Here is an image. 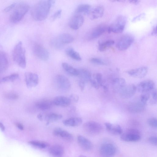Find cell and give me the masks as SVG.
Listing matches in <instances>:
<instances>
[{"label":"cell","instance_id":"c3c4849f","mask_svg":"<svg viewBox=\"0 0 157 157\" xmlns=\"http://www.w3.org/2000/svg\"><path fill=\"white\" fill-rule=\"evenodd\" d=\"M145 15V14L144 13H143L139 14L138 16H136L132 20V21L135 22L139 20H140Z\"/></svg>","mask_w":157,"mask_h":157},{"label":"cell","instance_id":"6da1fadb","mask_svg":"<svg viewBox=\"0 0 157 157\" xmlns=\"http://www.w3.org/2000/svg\"><path fill=\"white\" fill-rule=\"evenodd\" d=\"M55 2L54 0H41L36 3L31 10V15L33 18L37 21L45 19Z\"/></svg>","mask_w":157,"mask_h":157},{"label":"cell","instance_id":"52a82bcc","mask_svg":"<svg viewBox=\"0 0 157 157\" xmlns=\"http://www.w3.org/2000/svg\"><path fill=\"white\" fill-rule=\"evenodd\" d=\"M117 149L113 144L106 143L102 144L99 149L100 154L102 157H113L116 154Z\"/></svg>","mask_w":157,"mask_h":157},{"label":"cell","instance_id":"db71d44e","mask_svg":"<svg viewBox=\"0 0 157 157\" xmlns=\"http://www.w3.org/2000/svg\"><path fill=\"white\" fill-rule=\"evenodd\" d=\"M0 128L2 131H4L5 129V126L1 122H0Z\"/></svg>","mask_w":157,"mask_h":157},{"label":"cell","instance_id":"5b68a950","mask_svg":"<svg viewBox=\"0 0 157 157\" xmlns=\"http://www.w3.org/2000/svg\"><path fill=\"white\" fill-rule=\"evenodd\" d=\"M141 134L138 129L134 128L128 129L123 133L120 137L121 139L124 141L127 142H136L141 139Z\"/></svg>","mask_w":157,"mask_h":157},{"label":"cell","instance_id":"83f0119b","mask_svg":"<svg viewBox=\"0 0 157 157\" xmlns=\"http://www.w3.org/2000/svg\"><path fill=\"white\" fill-rule=\"evenodd\" d=\"M57 38L60 44L63 45L64 44L71 43L74 40L73 36L67 33H63Z\"/></svg>","mask_w":157,"mask_h":157},{"label":"cell","instance_id":"8fae6325","mask_svg":"<svg viewBox=\"0 0 157 157\" xmlns=\"http://www.w3.org/2000/svg\"><path fill=\"white\" fill-rule=\"evenodd\" d=\"M56 80L57 86L61 90L66 91L70 89L71 85L70 82L65 76L62 75H57L56 77Z\"/></svg>","mask_w":157,"mask_h":157},{"label":"cell","instance_id":"cb8c5ba5","mask_svg":"<svg viewBox=\"0 0 157 157\" xmlns=\"http://www.w3.org/2000/svg\"><path fill=\"white\" fill-rule=\"evenodd\" d=\"M125 85V80L121 78H115L112 82L113 89L116 92H119Z\"/></svg>","mask_w":157,"mask_h":157},{"label":"cell","instance_id":"8992f818","mask_svg":"<svg viewBox=\"0 0 157 157\" xmlns=\"http://www.w3.org/2000/svg\"><path fill=\"white\" fill-rule=\"evenodd\" d=\"M83 128L85 131L88 134L93 135H98L103 131V128L101 124L94 121H89L84 123Z\"/></svg>","mask_w":157,"mask_h":157},{"label":"cell","instance_id":"5bb4252c","mask_svg":"<svg viewBox=\"0 0 157 157\" xmlns=\"http://www.w3.org/2000/svg\"><path fill=\"white\" fill-rule=\"evenodd\" d=\"M53 133L55 136L67 141L71 142L73 139V136L71 133L60 128H55L53 130Z\"/></svg>","mask_w":157,"mask_h":157},{"label":"cell","instance_id":"f6af8a7d","mask_svg":"<svg viewBox=\"0 0 157 157\" xmlns=\"http://www.w3.org/2000/svg\"><path fill=\"white\" fill-rule=\"evenodd\" d=\"M148 140L152 144L154 145H157V138L156 136H151L149 138Z\"/></svg>","mask_w":157,"mask_h":157},{"label":"cell","instance_id":"f907efd6","mask_svg":"<svg viewBox=\"0 0 157 157\" xmlns=\"http://www.w3.org/2000/svg\"><path fill=\"white\" fill-rule=\"evenodd\" d=\"M16 126L20 130H22L24 129V127L23 125L19 123H17L16 124Z\"/></svg>","mask_w":157,"mask_h":157},{"label":"cell","instance_id":"680465c9","mask_svg":"<svg viewBox=\"0 0 157 157\" xmlns=\"http://www.w3.org/2000/svg\"><path fill=\"white\" fill-rule=\"evenodd\" d=\"M78 157H86V156H85V155H79Z\"/></svg>","mask_w":157,"mask_h":157},{"label":"cell","instance_id":"4fadbf2b","mask_svg":"<svg viewBox=\"0 0 157 157\" xmlns=\"http://www.w3.org/2000/svg\"><path fill=\"white\" fill-rule=\"evenodd\" d=\"M25 80L27 86L29 88L36 86L39 82L37 75L31 72H26L25 74Z\"/></svg>","mask_w":157,"mask_h":157},{"label":"cell","instance_id":"bcb514c9","mask_svg":"<svg viewBox=\"0 0 157 157\" xmlns=\"http://www.w3.org/2000/svg\"><path fill=\"white\" fill-rule=\"evenodd\" d=\"M90 82L93 87L97 89H99L100 86L95 79L92 78Z\"/></svg>","mask_w":157,"mask_h":157},{"label":"cell","instance_id":"e0dca14e","mask_svg":"<svg viewBox=\"0 0 157 157\" xmlns=\"http://www.w3.org/2000/svg\"><path fill=\"white\" fill-rule=\"evenodd\" d=\"M77 141L80 147L85 151L90 150L93 147V145L91 141L82 135H79L78 136Z\"/></svg>","mask_w":157,"mask_h":157},{"label":"cell","instance_id":"11a10c76","mask_svg":"<svg viewBox=\"0 0 157 157\" xmlns=\"http://www.w3.org/2000/svg\"><path fill=\"white\" fill-rule=\"evenodd\" d=\"M140 1L139 0H129V2L132 3L136 4L139 2Z\"/></svg>","mask_w":157,"mask_h":157},{"label":"cell","instance_id":"603a6c76","mask_svg":"<svg viewBox=\"0 0 157 157\" xmlns=\"http://www.w3.org/2000/svg\"><path fill=\"white\" fill-rule=\"evenodd\" d=\"M82 122V119L79 117H72L63 120V124L65 126L70 127L78 126Z\"/></svg>","mask_w":157,"mask_h":157},{"label":"cell","instance_id":"f546056e","mask_svg":"<svg viewBox=\"0 0 157 157\" xmlns=\"http://www.w3.org/2000/svg\"><path fill=\"white\" fill-rule=\"evenodd\" d=\"M65 52L68 56L74 60L79 61L82 59L79 54L71 47L67 48Z\"/></svg>","mask_w":157,"mask_h":157},{"label":"cell","instance_id":"f35d334b","mask_svg":"<svg viewBox=\"0 0 157 157\" xmlns=\"http://www.w3.org/2000/svg\"><path fill=\"white\" fill-rule=\"evenodd\" d=\"M147 123L149 125L154 128L157 127V120L155 117H152L149 119L147 120Z\"/></svg>","mask_w":157,"mask_h":157},{"label":"cell","instance_id":"3957f363","mask_svg":"<svg viewBox=\"0 0 157 157\" xmlns=\"http://www.w3.org/2000/svg\"><path fill=\"white\" fill-rule=\"evenodd\" d=\"M29 5L25 3L18 4L10 16V21L14 23L18 22L21 21L29 10Z\"/></svg>","mask_w":157,"mask_h":157},{"label":"cell","instance_id":"9a60e30c","mask_svg":"<svg viewBox=\"0 0 157 157\" xmlns=\"http://www.w3.org/2000/svg\"><path fill=\"white\" fill-rule=\"evenodd\" d=\"M84 21V19L82 16L80 14L76 15L71 18L68 25L71 29L77 30L82 25Z\"/></svg>","mask_w":157,"mask_h":157},{"label":"cell","instance_id":"d4e9b609","mask_svg":"<svg viewBox=\"0 0 157 157\" xmlns=\"http://www.w3.org/2000/svg\"><path fill=\"white\" fill-rule=\"evenodd\" d=\"M8 65L9 62L6 54L3 52H0V73L5 71Z\"/></svg>","mask_w":157,"mask_h":157},{"label":"cell","instance_id":"b9f144b4","mask_svg":"<svg viewBox=\"0 0 157 157\" xmlns=\"http://www.w3.org/2000/svg\"><path fill=\"white\" fill-rule=\"evenodd\" d=\"M5 97L11 100H16L17 99L18 96L17 94L13 92H9L5 94Z\"/></svg>","mask_w":157,"mask_h":157},{"label":"cell","instance_id":"ab89813d","mask_svg":"<svg viewBox=\"0 0 157 157\" xmlns=\"http://www.w3.org/2000/svg\"><path fill=\"white\" fill-rule=\"evenodd\" d=\"M151 96L152 98V99H151L150 102L152 104H155L157 102V91L155 88L151 91Z\"/></svg>","mask_w":157,"mask_h":157},{"label":"cell","instance_id":"8d00e7d4","mask_svg":"<svg viewBox=\"0 0 157 157\" xmlns=\"http://www.w3.org/2000/svg\"><path fill=\"white\" fill-rule=\"evenodd\" d=\"M150 94L148 92L143 93L140 96V101L145 105L147 102L150 98Z\"/></svg>","mask_w":157,"mask_h":157},{"label":"cell","instance_id":"ac0fdd59","mask_svg":"<svg viewBox=\"0 0 157 157\" xmlns=\"http://www.w3.org/2000/svg\"><path fill=\"white\" fill-rule=\"evenodd\" d=\"M104 11L103 7L101 5H99L95 7L92 10L90 9L88 14L90 19H96L102 17Z\"/></svg>","mask_w":157,"mask_h":157},{"label":"cell","instance_id":"836d02e7","mask_svg":"<svg viewBox=\"0 0 157 157\" xmlns=\"http://www.w3.org/2000/svg\"><path fill=\"white\" fill-rule=\"evenodd\" d=\"M62 117L61 115L52 113L48 115L46 117L45 119L47 121V124H48L50 122L58 121L61 119Z\"/></svg>","mask_w":157,"mask_h":157},{"label":"cell","instance_id":"9c48e42d","mask_svg":"<svg viewBox=\"0 0 157 157\" xmlns=\"http://www.w3.org/2000/svg\"><path fill=\"white\" fill-rule=\"evenodd\" d=\"M134 40V38L131 35H124L118 40L116 44L117 47L120 51L125 50L130 46Z\"/></svg>","mask_w":157,"mask_h":157},{"label":"cell","instance_id":"30bf717a","mask_svg":"<svg viewBox=\"0 0 157 157\" xmlns=\"http://www.w3.org/2000/svg\"><path fill=\"white\" fill-rule=\"evenodd\" d=\"M136 90V86L133 84H131L125 85L119 92L121 98L128 99L133 96Z\"/></svg>","mask_w":157,"mask_h":157},{"label":"cell","instance_id":"2e32d148","mask_svg":"<svg viewBox=\"0 0 157 157\" xmlns=\"http://www.w3.org/2000/svg\"><path fill=\"white\" fill-rule=\"evenodd\" d=\"M147 71L148 68L147 67H142L127 71L126 73L132 77L141 78L145 76Z\"/></svg>","mask_w":157,"mask_h":157},{"label":"cell","instance_id":"681fc988","mask_svg":"<svg viewBox=\"0 0 157 157\" xmlns=\"http://www.w3.org/2000/svg\"><path fill=\"white\" fill-rule=\"evenodd\" d=\"M85 83L82 80H79V85L80 88L82 90H84Z\"/></svg>","mask_w":157,"mask_h":157},{"label":"cell","instance_id":"ee69618b","mask_svg":"<svg viewBox=\"0 0 157 157\" xmlns=\"http://www.w3.org/2000/svg\"><path fill=\"white\" fill-rule=\"evenodd\" d=\"M62 12L61 10H59L56 12L51 17L52 20L53 21L59 17L61 15Z\"/></svg>","mask_w":157,"mask_h":157},{"label":"cell","instance_id":"7a4b0ae2","mask_svg":"<svg viewBox=\"0 0 157 157\" xmlns=\"http://www.w3.org/2000/svg\"><path fill=\"white\" fill-rule=\"evenodd\" d=\"M13 60L21 68H25L26 65L25 50L21 41H19L14 46L12 52Z\"/></svg>","mask_w":157,"mask_h":157},{"label":"cell","instance_id":"484cf974","mask_svg":"<svg viewBox=\"0 0 157 157\" xmlns=\"http://www.w3.org/2000/svg\"><path fill=\"white\" fill-rule=\"evenodd\" d=\"M78 75L80 77V80L82 81L85 83L90 82L91 79L92 75L90 71L85 69H78Z\"/></svg>","mask_w":157,"mask_h":157},{"label":"cell","instance_id":"816d5d0a","mask_svg":"<svg viewBox=\"0 0 157 157\" xmlns=\"http://www.w3.org/2000/svg\"><path fill=\"white\" fill-rule=\"evenodd\" d=\"M71 98L76 101H77L78 99V97L76 95H72Z\"/></svg>","mask_w":157,"mask_h":157},{"label":"cell","instance_id":"6f0895ef","mask_svg":"<svg viewBox=\"0 0 157 157\" xmlns=\"http://www.w3.org/2000/svg\"><path fill=\"white\" fill-rule=\"evenodd\" d=\"M102 86L103 87L104 91L105 92H106L108 91V88L105 85H102Z\"/></svg>","mask_w":157,"mask_h":157},{"label":"cell","instance_id":"4dcf8cb0","mask_svg":"<svg viewBox=\"0 0 157 157\" xmlns=\"http://www.w3.org/2000/svg\"><path fill=\"white\" fill-rule=\"evenodd\" d=\"M29 143L33 146L39 149H45L49 146V144L48 142L41 140H31L29 141Z\"/></svg>","mask_w":157,"mask_h":157},{"label":"cell","instance_id":"9f6ffc18","mask_svg":"<svg viewBox=\"0 0 157 157\" xmlns=\"http://www.w3.org/2000/svg\"><path fill=\"white\" fill-rule=\"evenodd\" d=\"M37 118H38L41 121H42L43 118H42V115L41 114H39L37 115Z\"/></svg>","mask_w":157,"mask_h":157},{"label":"cell","instance_id":"d590c367","mask_svg":"<svg viewBox=\"0 0 157 157\" xmlns=\"http://www.w3.org/2000/svg\"><path fill=\"white\" fill-rule=\"evenodd\" d=\"M18 77V74L14 73L4 77L2 79V81L3 82H13L17 79Z\"/></svg>","mask_w":157,"mask_h":157},{"label":"cell","instance_id":"d6986e66","mask_svg":"<svg viewBox=\"0 0 157 157\" xmlns=\"http://www.w3.org/2000/svg\"><path fill=\"white\" fill-rule=\"evenodd\" d=\"M48 151L53 157H62L64 154V149L62 146L56 144L50 147Z\"/></svg>","mask_w":157,"mask_h":157},{"label":"cell","instance_id":"7c38bea8","mask_svg":"<svg viewBox=\"0 0 157 157\" xmlns=\"http://www.w3.org/2000/svg\"><path fill=\"white\" fill-rule=\"evenodd\" d=\"M155 83L151 80L143 81L139 83L136 86V90L142 93L148 92L155 89Z\"/></svg>","mask_w":157,"mask_h":157},{"label":"cell","instance_id":"ba28073f","mask_svg":"<svg viewBox=\"0 0 157 157\" xmlns=\"http://www.w3.org/2000/svg\"><path fill=\"white\" fill-rule=\"evenodd\" d=\"M33 50L34 54L40 59L46 61L49 58V52L45 47L40 44H34Z\"/></svg>","mask_w":157,"mask_h":157},{"label":"cell","instance_id":"f5cc1de1","mask_svg":"<svg viewBox=\"0 0 157 157\" xmlns=\"http://www.w3.org/2000/svg\"><path fill=\"white\" fill-rule=\"evenodd\" d=\"M156 26H155L153 29L152 31V34L154 35H156L157 30H156Z\"/></svg>","mask_w":157,"mask_h":157},{"label":"cell","instance_id":"277c9868","mask_svg":"<svg viewBox=\"0 0 157 157\" xmlns=\"http://www.w3.org/2000/svg\"><path fill=\"white\" fill-rule=\"evenodd\" d=\"M127 19L124 16H118L113 23L108 26V32L118 33L124 30L126 23Z\"/></svg>","mask_w":157,"mask_h":157},{"label":"cell","instance_id":"1f68e13d","mask_svg":"<svg viewBox=\"0 0 157 157\" xmlns=\"http://www.w3.org/2000/svg\"><path fill=\"white\" fill-rule=\"evenodd\" d=\"M91 9V6L88 4H83L79 5L76 8L75 12L77 13L88 14Z\"/></svg>","mask_w":157,"mask_h":157},{"label":"cell","instance_id":"44dd1931","mask_svg":"<svg viewBox=\"0 0 157 157\" xmlns=\"http://www.w3.org/2000/svg\"><path fill=\"white\" fill-rule=\"evenodd\" d=\"M53 102L54 104L57 106L66 107L70 104L71 99L66 97L58 96L54 98Z\"/></svg>","mask_w":157,"mask_h":157},{"label":"cell","instance_id":"f1b7e54d","mask_svg":"<svg viewBox=\"0 0 157 157\" xmlns=\"http://www.w3.org/2000/svg\"><path fill=\"white\" fill-rule=\"evenodd\" d=\"M62 66L63 69L70 75L75 76L78 75V69L74 68L69 64L63 62L62 63Z\"/></svg>","mask_w":157,"mask_h":157},{"label":"cell","instance_id":"60d3db41","mask_svg":"<svg viewBox=\"0 0 157 157\" xmlns=\"http://www.w3.org/2000/svg\"><path fill=\"white\" fill-rule=\"evenodd\" d=\"M51 44L54 47L57 49H60L63 46L59 42L57 38L53 39L51 41Z\"/></svg>","mask_w":157,"mask_h":157},{"label":"cell","instance_id":"74e56055","mask_svg":"<svg viewBox=\"0 0 157 157\" xmlns=\"http://www.w3.org/2000/svg\"><path fill=\"white\" fill-rule=\"evenodd\" d=\"M90 62L94 64L99 65H105L106 63L101 59L96 57L92 58L90 59Z\"/></svg>","mask_w":157,"mask_h":157},{"label":"cell","instance_id":"7bdbcfd3","mask_svg":"<svg viewBox=\"0 0 157 157\" xmlns=\"http://www.w3.org/2000/svg\"><path fill=\"white\" fill-rule=\"evenodd\" d=\"M95 79L98 83L100 86L102 85V75L100 73H98L95 75Z\"/></svg>","mask_w":157,"mask_h":157},{"label":"cell","instance_id":"d6a6232c","mask_svg":"<svg viewBox=\"0 0 157 157\" xmlns=\"http://www.w3.org/2000/svg\"><path fill=\"white\" fill-rule=\"evenodd\" d=\"M114 44V41L113 40H108L102 42L99 44L98 49L100 52L105 51L107 48L112 46Z\"/></svg>","mask_w":157,"mask_h":157},{"label":"cell","instance_id":"ffe728a7","mask_svg":"<svg viewBox=\"0 0 157 157\" xmlns=\"http://www.w3.org/2000/svg\"><path fill=\"white\" fill-rule=\"evenodd\" d=\"M145 105L140 101L132 102L128 105V110L133 113H139L142 112L145 109Z\"/></svg>","mask_w":157,"mask_h":157},{"label":"cell","instance_id":"7dc6e473","mask_svg":"<svg viewBox=\"0 0 157 157\" xmlns=\"http://www.w3.org/2000/svg\"><path fill=\"white\" fill-rule=\"evenodd\" d=\"M16 5V3H13L8 6L6 7L4 9V11L5 12H7L10 11L13 9L15 7Z\"/></svg>","mask_w":157,"mask_h":157},{"label":"cell","instance_id":"e575fe53","mask_svg":"<svg viewBox=\"0 0 157 157\" xmlns=\"http://www.w3.org/2000/svg\"><path fill=\"white\" fill-rule=\"evenodd\" d=\"M109 132L114 135H121L123 133L121 127L118 124H112Z\"/></svg>","mask_w":157,"mask_h":157},{"label":"cell","instance_id":"4316f807","mask_svg":"<svg viewBox=\"0 0 157 157\" xmlns=\"http://www.w3.org/2000/svg\"><path fill=\"white\" fill-rule=\"evenodd\" d=\"M53 102L48 100H43L37 101L35 103L36 107L38 109L42 110H45L51 108Z\"/></svg>","mask_w":157,"mask_h":157},{"label":"cell","instance_id":"7402d4cb","mask_svg":"<svg viewBox=\"0 0 157 157\" xmlns=\"http://www.w3.org/2000/svg\"><path fill=\"white\" fill-rule=\"evenodd\" d=\"M108 26L104 25H99L92 31L90 34V37L92 39L97 38L106 32H108Z\"/></svg>","mask_w":157,"mask_h":157}]
</instances>
